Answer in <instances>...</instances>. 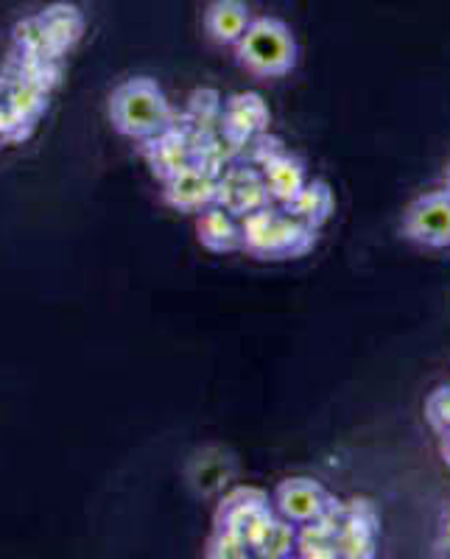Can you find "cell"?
<instances>
[{
  "instance_id": "1",
  "label": "cell",
  "mask_w": 450,
  "mask_h": 559,
  "mask_svg": "<svg viewBox=\"0 0 450 559\" xmlns=\"http://www.w3.org/2000/svg\"><path fill=\"white\" fill-rule=\"evenodd\" d=\"M109 121L127 138L152 140L174 127V109L154 79L138 76L112 90Z\"/></svg>"
},
{
  "instance_id": "2",
  "label": "cell",
  "mask_w": 450,
  "mask_h": 559,
  "mask_svg": "<svg viewBox=\"0 0 450 559\" xmlns=\"http://www.w3.org/2000/svg\"><path fill=\"white\" fill-rule=\"evenodd\" d=\"M317 243V229L294 218L288 210L260 207L241 216V247L260 261L299 258Z\"/></svg>"
},
{
  "instance_id": "3",
  "label": "cell",
  "mask_w": 450,
  "mask_h": 559,
  "mask_svg": "<svg viewBox=\"0 0 450 559\" xmlns=\"http://www.w3.org/2000/svg\"><path fill=\"white\" fill-rule=\"evenodd\" d=\"M235 57L258 79H283L299 62V43L292 26L280 17H252L244 37L235 43Z\"/></svg>"
},
{
  "instance_id": "4",
  "label": "cell",
  "mask_w": 450,
  "mask_h": 559,
  "mask_svg": "<svg viewBox=\"0 0 450 559\" xmlns=\"http://www.w3.org/2000/svg\"><path fill=\"white\" fill-rule=\"evenodd\" d=\"M403 233L408 241L428 249L450 247V197L445 191L423 193L414 199L403 218Z\"/></svg>"
},
{
  "instance_id": "5",
  "label": "cell",
  "mask_w": 450,
  "mask_h": 559,
  "mask_svg": "<svg viewBox=\"0 0 450 559\" xmlns=\"http://www.w3.org/2000/svg\"><path fill=\"white\" fill-rule=\"evenodd\" d=\"M381 534V518L369 501H350L339 507L336 551L347 559H372Z\"/></svg>"
},
{
  "instance_id": "6",
  "label": "cell",
  "mask_w": 450,
  "mask_h": 559,
  "mask_svg": "<svg viewBox=\"0 0 450 559\" xmlns=\"http://www.w3.org/2000/svg\"><path fill=\"white\" fill-rule=\"evenodd\" d=\"M274 518V509L269 498L260 489H235L218 507L216 526L229 528V532L241 534L249 548L260 537V532L267 528V523Z\"/></svg>"
},
{
  "instance_id": "7",
  "label": "cell",
  "mask_w": 450,
  "mask_h": 559,
  "mask_svg": "<svg viewBox=\"0 0 450 559\" xmlns=\"http://www.w3.org/2000/svg\"><path fill=\"white\" fill-rule=\"evenodd\" d=\"M333 503L336 501L330 498V492L322 484L305 476L286 478L277 487V492H274V512L292 521L294 526L319 521V518L328 515L330 509H333Z\"/></svg>"
},
{
  "instance_id": "8",
  "label": "cell",
  "mask_w": 450,
  "mask_h": 559,
  "mask_svg": "<svg viewBox=\"0 0 450 559\" xmlns=\"http://www.w3.org/2000/svg\"><path fill=\"white\" fill-rule=\"evenodd\" d=\"M216 191L218 179L213 171L193 159L165 179V202L182 213H202L204 207L216 204Z\"/></svg>"
},
{
  "instance_id": "9",
  "label": "cell",
  "mask_w": 450,
  "mask_h": 559,
  "mask_svg": "<svg viewBox=\"0 0 450 559\" xmlns=\"http://www.w3.org/2000/svg\"><path fill=\"white\" fill-rule=\"evenodd\" d=\"M269 202L272 197H269L267 179L254 168H233L218 179L216 204L229 210L233 216H247V213L267 207Z\"/></svg>"
},
{
  "instance_id": "10",
  "label": "cell",
  "mask_w": 450,
  "mask_h": 559,
  "mask_svg": "<svg viewBox=\"0 0 450 559\" xmlns=\"http://www.w3.org/2000/svg\"><path fill=\"white\" fill-rule=\"evenodd\" d=\"M272 112L258 93H238L227 102L224 112V134L233 146H244L247 140L258 138L269 129Z\"/></svg>"
},
{
  "instance_id": "11",
  "label": "cell",
  "mask_w": 450,
  "mask_h": 559,
  "mask_svg": "<svg viewBox=\"0 0 450 559\" xmlns=\"http://www.w3.org/2000/svg\"><path fill=\"white\" fill-rule=\"evenodd\" d=\"M260 174L267 179L269 197L280 204L292 202L303 191V185L308 182L303 159L288 152H272L269 157L260 159Z\"/></svg>"
},
{
  "instance_id": "12",
  "label": "cell",
  "mask_w": 450,
  "mask_h": 559,
  "mask_svg": "<svg viewBox=\"0 0 450 559\" xmlns=\"http://www.w3.org/2000/svg\"><path fill=\"white\" fill-rule=\"evenodd\" d=\"M252 23L247 0H213L204 12V32L216 45H235Z\"/></svg>"
},
{
  "instance_id": "13",
  "label": "cell",
  "mask_w": 450,
  "mask_h": 559,
  "mask_svg": "<svg viewBox=\"0 0 450 559\" xmlns=\"http://www.w3.org/2000/svg\"><path fill=\"white\" fill-rule=\"evenodd\" d=\"M199 241L210 252H235L241 249V224L235 222V216L229 210H224L222 204H210L202 210L197 224Z\"/></svg>"
},
{
  "instance_id": "14",
  "label": "cell",
  "mask_w": 450,
  "mask_h": 559,
  "mask_svg": "<svg viewBox=\"0 0 450 559\" xmlns=\"http://www.w3.org/2000/svg\"><path fill=\"white\" fill-rule=\"evenodd\" d=\"M286 210L303 224L319 229L336 213V197H333L328 182H322V179H308L303 185V191L286 204Z\"/></svg>"
},
{
  "instance_id": "15",
  "label": "cell",
  "mask_w": 450,
  "mask_h": 559,
  "mask_svg": "<svg viewBox=\"0 0 450 559\" xmlns=\"http://www.w3.org/2000/svg\"><path fill=\"white\" fill-rule=\"evenodd\" d=\"M339 507L342 503H333L328 515H322L319 521L305 523L303 532H297V551L305 559H336V528H339Z\"/></svg>"
},
{
  "instance_id": "16",
  "label": "cell",
  "mask_w": 450,
  "mask_h": 559,
  "mask_svg": "<svg viewBox=\"0 0 450 559\" xmlns=\"http://www.w3.org/2000/svg\"><path fill=\"white\" fill-rule=\"evenodd\" d=\"M39 28H43L45 43L64 48V45L76 43L79 34H82L84 28V20L76 7H64V3H59V7L45 9L43 17H39Z\"/></svg>"
},
{
  "instance_id": "17",
  "label": "cell",
  "mask_w": 450,
  "mask_h": 559,
  "mask_svg": "<svg viewBox=\"0 0 450 559\" xmlns=\"http://www.w3.org/2000/svg\"><path fill=\"white\" fill-rule=\"evenodd\" d=\"M152 140H154L152 166L163 179H168L174 171H179V168L191 163V148H188V140H185V134L177 132L174 127L165 129L163 134H157V138H152Z\"/></svg>"
},
{
  "instance_id": "18",
  "label": "cell",
  "mask_w": 450,
  "mask_h": 559,
  "mask_svg": "<svg viewBox=\"0 0 450 559\" xmlns=\"http://www.w3.org/2000/svg\"><path fill=\"white\" fill-rule=\"evenodd\" d=\"M294 551H297V526L286 518H272L252 546V554L263 559H286Z\"/></svg>"
},
{
  "instance_id": "19",
  "label": "cell",
  "mask_w": 450,
  "mask_h": 559,
  "mask_svg": "<svg viewBox=\"0 0 450 559\" xmlns=\"http://www.w3.org/2000/svg\"><path fill=\"white\" fill-rule=\"evenodd\" d=\"M208 557L213 559H244L252 554V548H249V543L244 540L241 534L229 532V528H218L216 526V534L210 537L208 543Z\"/></svg>"
},
{
  "instance_id": "20",
  "label": "cell",
  "mask_w": 450,
  "mask_h": 559,
  "mask_svg": "<svg viewBox=\"0 0 450 559\" xmlns=\"http://www.w3.org/2000/svg\"><path fill=\"white\" fill-rule=\"evenodd\" d=\"M425 419H428V426L439 437L450 431V383H442V386H437L428 394V401H425Z\"/></svg>"
},
{
  "instance_id": "21",
  "label": "cell",
  "mask_w": 450,
  "mask_h": 559,
  "mask_svg": "<svg viewBox=\"0 0 450 559\" xmlns=\"http://www.w3.org/2000/svg\"><path fill=\"white\" fill-rule=\"evenodd\" d=\"M439 451H442L445 464H448V467H450V431L442 433V445H439Z\"/></svg>"
},
{
  "instance_id": "22",
  "label": "cell",
  "mask_w": 450,
  "mask_h": 559,
  "mask_svg": "<svg viewBox=\"0 0 450 559\" xmlns=\"http://www.w3.org/2000/svg\"><path fill=\"white\" fill-rule=\"evenodd\" d=\"M445 193L450 197V166H448V171H445Z\"/></svg>"
}]
</instances>
